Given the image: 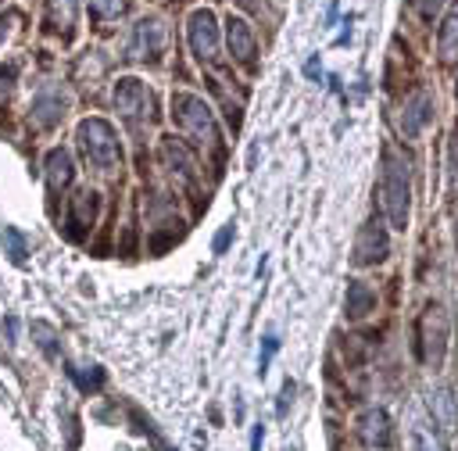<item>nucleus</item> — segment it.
I'll list each match as a JSON object with an SVG mask.
<instances>
[{"label": "nucleus", "mask_w": 458, "mask_h": 451, "mask_svg": "<svg viewBox=\"0 0 458 451\" xmlns=\"http://www.w3.org/2000/svg\"><path fill=\"white\" fill-rule=\"evenodd\" d=\"M75 140H79V150H82L86 165L97 175H111L122 165L118 132H114V125L107 118H82L79 129H75Z\"/></svg>", "instance_id": "f257e3e1"}, {"label": "nucleus", "mask_w": 458, "mask_h": 451, "mask_svg": "<svg viewBox=\"0 0 458 451\" xmlns=\"http://www.w3.org/2000/svg\"><path fill=\"white\" fill-rule=\"evenodd\" d=\"M172 118L175 125L204 150H218V125H215V115L211 107L197 97V93H172Z\"/></svg>", "instance_id": "f03ea898"}, {"label": "nucleus", "mask_w": 458, "mask_h": 451, "mask_svg": "<svg viewBox=\"0 0 458 451\" xmlns=\"http://www.w3.org/2000/svg\"><path fill=\"white\" fill-rule=\"evenodd\" d=\"M408 165L386 150L383 154V175H379V197H383V215L394 229L408 226Z\"/></svg>", "instance_id": "7ed1b4c3"}, {"label": "nucleus", "mask_w": 458, "mask_h": 451, "mask_svg": "<svg viewBox=\"0 0 458 451\" xmlns=\"http://www.w3.org/2000/svg\"><path fill=\"white\" fill-rule=\"evenodd\" d=\"M114 107H118V115L129 122V125H143V122H150V107H154V97H150V89L140 82V79H118L114 82Z\"/></svg>", "instance_id": "20e7f679"}, {"label": "nucleus", "mask_w": 458, "mask_h": 451, "mask_svg": "<svg viewBox=\"0 0 458 451\" xmlns=\"http://www.w3.org/2000/svg\"><path fill=\"white\" fill-rule=\"evenodd\" d=\"M419 333H422V358L426 365H440L444 362V351H447V315L440 304H429L422 322H419Z\"/></svg>", "instance_id": "39448f33"}, {"label": "nucleus", "mask_w": 458, "mask_h": 451, "mask_svg": "<svg viewBox=\"0 0 458 451\" xmlns=\"http://www.w3.org/2000/svg\"><path fill=\"white\" fill-rule=\"evenodd\" d=\"M97 211H100V193L97 190H75L68 197V218H64V233L72 240H82L93 222H97Z\"/></svg>", "instance_id": "423d86ee"}, {"label": "nucleus", "mask_w": 458, "mask_h": 451, "mask_svg": "<svg viewBox=\"0 0 458 451\" xmlns=\"http://www.w3.org/2000/svg\"><path fill=\"white\" fill-rule=\"evenodd\" d=\"M186 36H190V50L200 61H215L218 57V25H215V14L208 7H200V11L190 14Z\"/></svg>", "instance_id": "0eeeda50"}, {"label": "nucleus", "mask_w": 458, "mask_h": 451, "mask_svg": "<svg viewBox=\"0 0 458 451\" xmlns=\"http://www.w3.org/2000/svg\"><path fill=\"white\" fill-rule=\"evenodd\" d=\"M386 251H390V236H386L383 222L369 218V222L361 226V233H358V240H354V265H358V268L376 265V261L386 258Z\"/></svg>", "instance_id": "6e6552de"}, {"label": "nucleus", "mask_w": 458, "mask_h": 451, "mask_svg": "<svg viewBox=\"0 0 458 451\" xmlns=\"http://www.w3.org/2000/svg\"><path fill=\"white\" fill-rule=\"evenodd\" d=\"M168 29L161 18H143L132 25V39H129V57H157L165 50Z\"/></svg>", "instance_id": "1a4fd4ad"}, {"label": "nucleus", "mask_w": 458, "mask_h": 451, "mask_svg": "<svg viewBox=\"0 0 458 451\" xmlns=\"http://www.w3.org/2000/svg\"><path fill=\"white\" fill-rule=\"evenodd\" d=\"M43 179H47V193H50V197H57L61 190L72 186V179H75V161H72V150H68V147H50V150H47Z\"/></svg>", "instance_id": "9d476101"}, {"label": "nucleus", "mask_w": 458, "mask_h": 451, "mask_svg": "<svg viewBox=\"0 0 458 451\" xmlns=\"http://www.w3.org/2000/svg\"><path fill=\"white\" fill-rule=\"evenodd\" d=\"M433 122V100H429V93L426 89H415L408 100H404V107H401V132L408 136V140H415V136H422V129Z\"/></svg>", "instance_id": "9b49d317"}, {"label": "nucleus", "mask_w": 458, "mask_h": 451, "mask_svg": "<svg viewBox=\"0 0 458 451\" xmlns=\"http://www.w3.org/2000/svg\"><path fill=\"white\" fill-rule=\"evenodd\" d=\"M64 107H68V97H64L61 89L47 86V89H39V93H36V100H32L29 115H32V122H36V125L50 129V125H57V122H61Z\"/></svg>", "instance_id": "f8f14e48"}, {"label": "nucleus", "mask_w": 458, "mask_h": 451, "mask_svg": "<svg viewBox=\"0 0 458 451\" xmlns=\"http://www.w3.org/2000/svg\"><path fill=\"white\" fill-rule=\"evenodd\" d=\"M404 451H444V440H440V433L433 430L429 419L411 415L408 426H404Z\"/></svg>", "instance_id": "ddd939ff"}, {"label": "nucleus", "mask_w": 458, "mask_h": 451, "mask_svg": "<svg viewBox=\"0 0 458 451\" xmlns=\"http://www.w3.org/2000/svg\"><path fill=\"white\" fill-rule=\"evenodd\" d=\"M225 43H229V50H233V57L240 64H254V32H250V25L243 18H229L225 21Z\"/></svg>", "instance_id": "4468645a"}, {"label": "nucleus", "mask_w": 458, "mask_h": 451, "mask_svg": "<svg viewBox=\"0 0 458 451\" xmlns=\"http://www.w3.org/2000/svg\"><path fill=\"white\" fill-rule=\"evenodd\" d=\"M358 433H361V440H365L369 447H386V437H390L386 415H383L379 408L365 412V415H361V426H358Z\"/></svg>", "instance_id": "2eb2a0df"}, {"label": "nucleus", "mask_w": 458, "mask_h": 451, "mask_svg": "<svg viewBox=\"0 0 458 451\" xmlns=\"http://www.w3.org/2000/svg\"><path fill=\"white\" fill-rule=\"evenodd\" d=\"M372 304H376V294L365 283H347V315L361 319L372 311Z\"/></svg>", "instance_id": "dca6fc26"}, {"label": "nucleus", "mask_w": 458, "mask_h": 451, "mask_svg": "<svg viewBox=\"0 0 458 451\" xmlns=\"http://www.w3.org/2000/svg\"><path fill=\"white\" fill-rule=\"evenodd\" d=\"M32 340H36V347L50 358V362H57L61 358V344H57V329L50 326V322H43V319H36L32 322Z\"/></svg>", "instance_id": "f3484780"}, {"label": "nucleus", "mask_w": 458, "mask_h": 451, "mask_svg": "<svg viewBox=\"0 0 458 451\" xmlns=\"http://www.w3.org/2000/svg\"><path fill=\"white\" fill-rule=\"evenodd\" d=\"M75 11H79V0H47V21L54 29H72L75 21Z\"/></svg>", "instance_id": "a211bd4d"}, {"label": "nucleus", "mask_w": 458, "mask_h": 451, "mask_svg": "<svg viewBox=\"0 0 458 451\" xmlns=\"http://www.w3.org/2000/svg\"><path fill=\"white\" fill-rule=\"evenodd\" d=\"M440 57H444V61L458 57V7L447 14V21H444V29H440Z\"/></svg>", "instance_id": "6ab92c4d"}, {"label": "nucleus", "mask_w": 458, "mask_h": 451, "mask_svg": "<svg viewBox=\"0 0 458 451\" xmlns=\"http://www.w3.org/2000/svg\"><path fill=\"white\" fill-rule=\"evenodd\" d=\"M433 422H440L444 430H454V397L447 394V390H437V397H433Z\"/></svg>", "instance_id": "aec40b11"}, {"label": "nucleus", "mask_w": 458, "mask_h": 451, "mask_svg": "<svg viewBox=\"0 0 458 451\" xmlns=\"http://www.w3.org/2000/svg\"><path fill=\"white\" fill-rule=\"evenodd\" d=\"M4 243H7V254H11V261L14 265H25V240H21V233L14 229V226H4Z\"/></svg>", "instance_id": "412c9836"}, {"label": "nucleus", "mask_w": 458, "mask_h": 451, "mask_svg": "<svg viewBox=\"0 0 458 451\" xmlns=\"http://www.w3.org/2000/svg\"><path fill=\"white\" fill-rule=\"evenodd\" d=\"M89 11L97 18H118L125 11V0H89Z\"/></svg>", "instance_id": "4be33fe9"}, {"label": "nucleus", "mask_w": 458, "mask_h": 451, "mask_svg": "<svg viewBox=\"0 0 458 451\" xmlns=\"http://www.w3.org/2000/svg\"><path fill=\"white\" fill-rule=\"evenodd\" d=\"M14 89V64H0V104H7Z\"/></svg>", "instance_id": "5701e85b"}, {"label": "nucleus", "mask_w": 458, "mask_h": 451, "mask_svg": "<svg viewBox=\"0 0 458 451\" xmlns=\"http://www.w3.org/2000/svg\"><path fill=\"white\" fill-rule=\"evenodd\" d=\"M276 347H279V340H276V336H265V347H261V354H258V372H265V369H268V362H272Z\"/></svg>", "instance_id": "b1692460"}, {"label": "nucleus", "mask_w": 458, "mask_h": 451, "mask_svg": "<svg viewBox=\"0 0 458 451\" xmlns=\"http://www.w3.org/2000/svg\"><path fill=\"white\" fill-rule=\"evenodd\" d=\"M411 4H415V11H419L422 18H433V14H437V7H440L444 0H411Z\"/></svg>", "instance_id": "393cba45"}, {"label": "nucleus", "mask_w": 458, "mask_h": 451, "mask_svg": "<svg viewBox=\"0 0 458 451\" xmlns=\"http://www.w3.org/2000/svg\"><path fill=\"white\" fill-rule=\"evenodd\" d=\"M229 236H233V222H225V226H222V233L215 236V254H222V251L229 247Z\"/></svg>", "instance_id": "a878e982"}, {"label": "nucleus", "mask_w": 458, "mask_h": 451, "mask_svg": "<svg viewBox=\"0 0 458 451\" xmlns=\"http://www.w3.org/2000/svg\"><path fill=\"white\" fill-rule=\"evenodd\" d=\"M7 32H11V18H0V43L7 39Z\"/></svg>", "instance_id": "bb28decb"}]
</instances>
